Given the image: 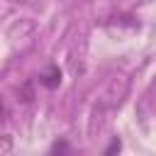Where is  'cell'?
Masks as SVG:
<instances>
[{"mask_svg": "<svg viewBox=\"0 0 156 156\" xmlns=\"http://www.w3.org/2000/svg\"><path fill=\"white\" fill-rule=\"evenodd\" d=\"M41 85L44 88H49V90H54V88H58V83H61V71H58V66H49L44 73H41Z\"/></svg>", "mask_w": 156, "mask_h": 156, "instance_id": "obj_1", "label": "cell"}, {"mask_svg": "<svg viewBox=\"0 0 156 156\" xmlns=\"http://www.w3.org/2000/svg\"><path fill=\"white\" fill-rule=\"evenodd\" d=\"M20 98H22V102H32V85H29V83H27V85H22Z\"/></svg>", "mask_w": 156, "mask_h": 156, "instance_id": "obj_2", "label": "cell"}, {"mask_svg": "<svg viewBox=\"0 0 156 156\" xmlns=\"http://www.w3.org/2000/svg\"><path fill=\"white\" fill-rule=\"evenodd\" d=\"M119 149H122V144H119V139H115V141L105 149V154H112V151H119Z\"/></svg>", "mask_w": 156, "mask_h": 156, "instance_id": "obj_3", "label": "cell"}, {"mask_svg": "<svg viewBox=\"0 0 156 156\" xmlns=\"http://www.w3.org/2000/svg\"><path fill=\"white\" fill-rule=\"evenodd\" d=\"M5 119H7V107H5V102L0 100V124H2Z\"/></svg>", "mask_w": 156, "mask_h": 156, "instance_id": "obj_4", "label": "cell"}, {"mask_svg": "<svg viewBox=\"0 0 156 156\" xmlns=\"http://www.w3.org/2000/svg\"><path fill=\"white\" fill-rule=\"evenodd\" d=\"M54 151H66V144H54Z\"/></svg>", "mask_w": 156, "mask_h": 156, "instance_id": "obj_5", "label": "cell"}]
</instances>
